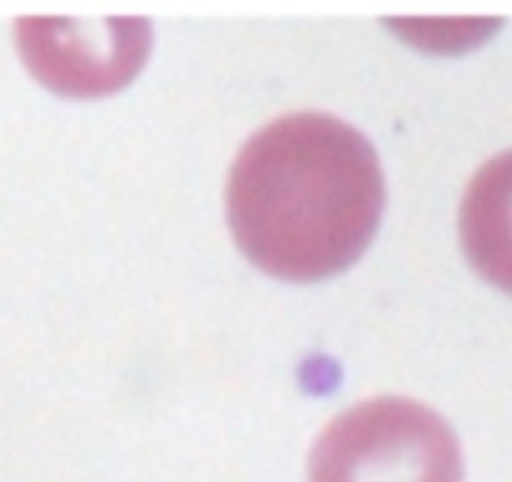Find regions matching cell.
<instances>
[{
    "label": "cell",
    "instance_id": "obj_1",
    "mask_svg": "<svg viewBox=\"0 0 512 482\" xmlns=\"http://www.w3.org/2000/svg\"><path fill=\"white\" fill-rule=\"evenodd\" d=\"M384 209L372 144L329 113H287L251 136L226 186L241 252L289 282L332 277L357 262Z\"/></svg>",
    "mask_w": 512,
    "mask_h": 482
},
{
    "label": "cell",
    "instance_id": "obj_2",
    "mask_svg": "<svg viewBox=\"0 0 512 482\" xmlns=\"http://www.w3.org/2000/svg\"><path fill=\"white\" fill-rule=\"evenodd\" d=\"M309 482H462L455 432L430 407L379 397L339 415L309 455Z\"/></svg>",
    "mask_w": 512,
    "mask_h": 482
},
{
    "label": "cell",
    "instance_id": "obj_3",
    "mask_svg": "<svg viewBox=\"0 0 512 482\" xmlns=\"http://www.w3.org/2000/svg\"><path fill=\"white\" fill-rule=\"evenodd\" d=\"M21 48L41 81L63 93L93 96L123 86L149 51L146 21H23Z\"/></svg>",
    "mask_w": 512,
    "mask_h": 482
},
{
    "label": "cell",
    "instance_id": "obj_4",
    "mask_svg": "<svg viewBox=\"0 0 512 482\" xmlns=\"http://www.w3.org/2000/svg\"><path fill=\"white\" fill-rule=\"evenodd\" d=\"M460 236L477 274L512 294V149L487 161L467 186Z\"/></svg>",
    "mask_w": 512,
    "mask_h": 482
}]
</instances>
